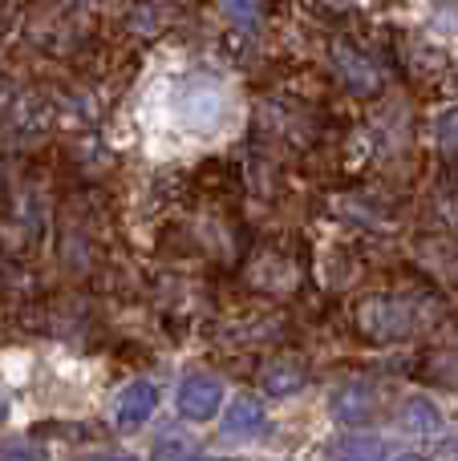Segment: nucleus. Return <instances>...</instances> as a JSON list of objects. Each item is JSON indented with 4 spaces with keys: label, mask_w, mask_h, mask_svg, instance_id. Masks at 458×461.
I'll return each instance as SVG.
<instances>
[{
    "label": "nucleus",
    "mask_w": 458,
    "mask_h": 461,
    "mask_svg": "<svg viewBox=\"0 0 458 461\" xmlns=\"http://www.w3.org/2000/svg\"><path fill=\"white\" fill-rule=\"evenodd\" d=\"M170 113L191 134H215L232 113V94L219 77L191 73V77H179L175 89H170Z\"/></svg>",
    "instance_id": "nucleus-1"
},
{
    "label": "nucleus",
    "mask_w": 458,
    "mask_h": 461,
    "mask_svg": "<svg viewBox=\"0 0 458 461\" xmlns=\"http://www.w3.org/2000/svg\"><path fill=\"white\" fill-rule=\"evenodd\" d=\"M435 320V308H422L418 300L410 295H386V300H370L362 303L357 312V324L370 340L378 344H394V340H406V336L422 332V328Z\"/></svg>",
    "instance_id": "nucleus-2"
},
{
    "label": "nucleus",
    "mask_w": 458,
    "mask_h": 461,
    "mask_svg": "<svg viewBox=\"0 0 458 461\" xmlns=\"http://www.w3.org/2000/svg\"><path fill=\"white\" fill-rule=\"evenodd\" d=\"M154 405H159V389H154L151 381H130V384H122V389L114 393L110 421L118 425L122 433H134L154 417Z\"/></svg>",
    "instance_id": "nucleus-3"
},
{
    "label": "nucleus",
    "mask_w": 458,
    "mask_h": 461,
    "mask_svg": "<svg viewBox=\"0 0 458 461\" xmlns=\"http://www.w3.org/2000/svg\"><path fill=\"white\" fill-rule=\"evenodd\" d=\"M219 405H224V384L211 373H191L183 384H179L175 409L187 417V421H211L219 417Z\"/></svg>",
    "instance_id": "nucleus-4"
},
{
    "label": "nucleus",
    "mask_w": 458,
    "mask_h": 461,
    "mask_svg": "<svg viewBox=\"0 0 458 461\" xmlns=\"http://www.w3.org/2000/svg\"><path fill=\"white\" fill-rule=\"evenodd\" d=\"M373 405H378V397H373V389L365 381H345L333 389L329 397V409L333 417H337L341 425H362L373 417Z\"/></svg>",
    "instance_id": "nucleus-5"
},
{
    "label": "nucleus",
    "mask_w": 458,
    "mask_h": 461,
    "mask_svg": "<svg viewBox=\"0 0 458 461\" xmlns=\"http://www.w3.org/2000/svg\"><path fill=\"white\" fill-rule=\"evenodd\" d=\"M264 429H268V413L256 397H248V393H240V397L224 409V433L227 438L248 441V438H260Z\"/></svg>",
    "instance_id": "nucleus-6"
},
{
    "label": "nucleus",
    "mask_w": 458,
    "mask_h": 461,
    "mask_svg": "<svg viewBox=\"0 0 458 461\" xmlns=\"http://www.w3.org/2000/svg\"><path fill=\"white\" fill-rule=\"evenodd\" d=\"M398 425H402L406 433H414V438H435V433L443 429V413H438L426 397H410L402 405V413H398Z\"/></svg>",
    "instance_id": "nucleus-7"
},
{
    "label": "nucleus",
    "mask_w": 458,
    "mask_h": 461,
    "mask_svg": "<svg viewBox=\"0 0 458 461\" xmlns=\"http://www.w3.org/2000/svg\"><path fill=\"white\" fill-rule=\"evenodd\" d=\"M305 368L297 365V360H272V365L264 368V389L272 393V397H292V393L305 389Z\"/></svg>",
    "instance_id": "nucleus-8"
},
{
    "label": "nucleus",
    "mask_w": 458,
    "mask_h": 461,
    "mask_svg": "<svg viewBox=\"0 0 458 461\" xmlns=\"http://www.w3.org/2000/svg\"><path fill=\"white\" fill-rule=\"evenodd\" d=\"M435 138H438V146H443L446 154H458V105H451V110L438 113Z\"/></svg>",
    "instance_id": "nucleus-9"
},
{
    "label": "nucleus",
    "mask_w": 458,
    "mask_h": 461,
    "mask_svg": "<svg viewBox=\"0 0 458 461\" xmlns=\"http://www.w3.org/2000/svg\"><path fill=\"white\" fill-rule=\"evenodd\" d=\"M337 457L341 461H381V446L373 441H362V438H349L337 446Z\"/></svg>",
    "instance_id": "nucleus-10"
},
{
    "label": "nucleus",
    "mask_w": 458,
    "mask_h": 461,
    "mask_svg": "<svg viewBox=\"0 0 458 461\" xmlns=\"http://www.w3.org/2000/svg\"><path fill=\"white\" fill-rule=\"evenodd\" d=\"M224 8H227V16H232L235 24H256V16H260V0H224Z\"/></svg>",
    "instance_id": "nucleus-11"
},
{
    "label": "nucleus",
    "mask_w": 458,
    "mask_h": 461,
    "mask_svg": "<svg viewBox=\"0 0 458 461\" xmlns=\"http://www.w3.org/2000/svg\"><path fill=\"white\" fill-rule=\"evenodd\" d=\"M394 461H426L422 454H402V457H394Z\"/></svg>",
    "instance_id": "nucleus-12"
},
{
    "label": "nucleus",
    "mask_w": 458,
    "mask_h": 461,
    "mask_svg": "<svg viewBox=\"0 0 458 461\" xmlns=\"http://www.w3.org/2000/svg\"><path fill=\"white\" fill-rule=\"evenodd\" d=\"M5 417H8V401L0 397V421H5Z\"/></svg>",
    "instance_id": "nucleus-13"
},
{
    "label": "nucleus",
    "mask_w": 458,
    "mask_h": 461,
    "mask_svg": "<svg viewBox=\"0 0 458 461\" xmlns=\"http://www.w3.org/2000/svg\"><path fill=\"white\" fill-rule=\"evenodd\" d=\"M207 461H219V457H207Z\"/></svg>",
    "instance_id": "nucleus-14"
}]
</instances>
